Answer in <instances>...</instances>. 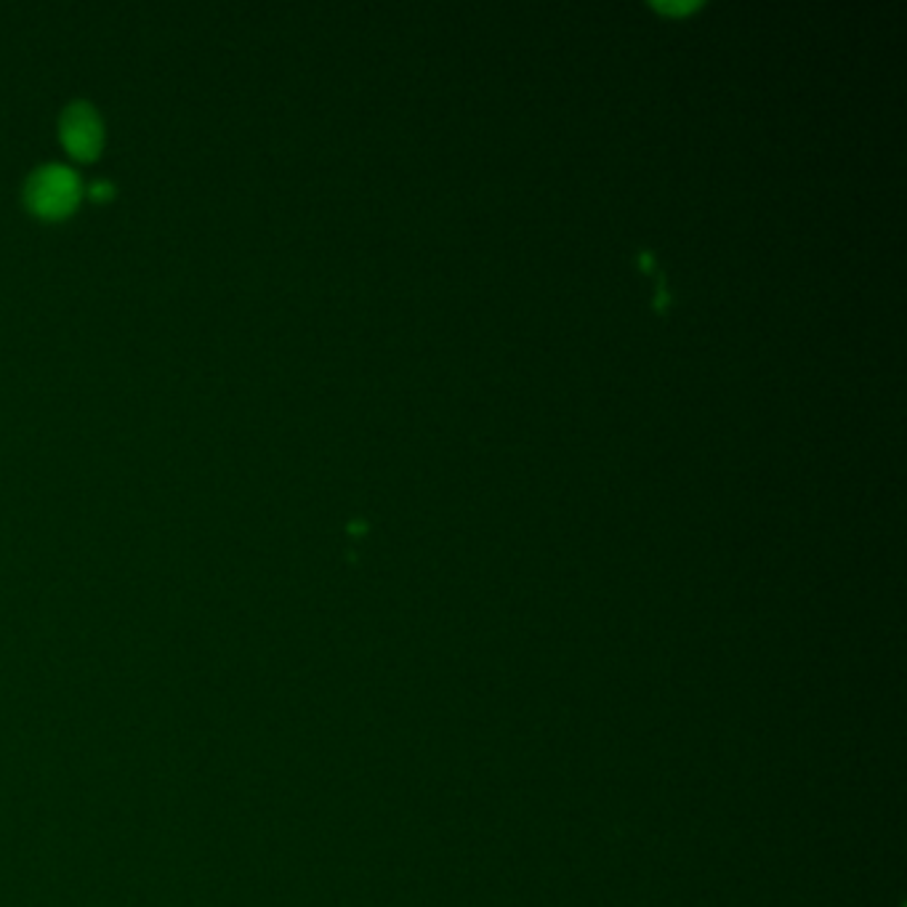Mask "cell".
Masks as SVG:
<instances>
[{"label":"cell","instance_id":"obj_1","mask_svg":"<svg viewBox=\"0 0 907 907\" xmlns=\"http://www.w3.org/2000/svg\"><path fill=\"white\" fill-rule=\"evenodd\" d=\"M78 179L70 168L65 166H46L38 174H32L27 184V200L30 206L43 216L67 214L78 200Z\"/></svg>","mask_w":907,"mask_h":907},{"label":"cell","instance_id":"obj_2","mask_svg":"<svg viewBox=\"0 0 907 907\" xmlns=\"http://www.w3.org/2000/svg\"><path fill=\"white\" fill-rule=\"evenodd\" d=\"M65 145L70 147L78 158H91L101 145V126L97 112L88 105H72L65 112V126H61Z\"/></svg>","mask_w":907,"mask_h":907}]
</instances>
